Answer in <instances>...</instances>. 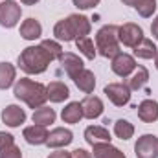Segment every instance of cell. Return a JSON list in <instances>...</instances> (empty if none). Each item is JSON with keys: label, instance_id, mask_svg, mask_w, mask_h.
Listing matches in <instances>:
<instances>
[{"label": "cell", "instance_id": "5", "mask_svg": "<svg viewBox=\"0 0 158 158\" xmlns=\"http://www.w3.org/2000/svg\"><path fill=\"white\" fill-rule=\"evenodd\" d=\"M20 6L15 0H4L0 2V26L4 28H15L20 20Z\"/></svg>", "mask_w": 158, "mask_h": 158}, {"label": "cell", "instance_id": "36", "mask_svg": "<svg viewBox=\"0 0 158 158\" xmlns=\"http://www.w3.org/2000/svg\"><path fill=\"white\" fill-rule=\"evenodd\" d=\"M20 2H22L24 6H35V4H37L39 0H20Z\"/></svg>", "mask_w": 158, "mask_h": 158}, {"label": "cell", "instance_id": "20", "mask_svg": "<svg viewBox=\"0 0 158 158\" xmlns=\"http://www.w3.org/2000/svg\"><path fill=\"white\" fill-rule=\"evenodd\" d=\"M134 55L140 59H155L158 55V48L155 46V42L151 39H142V42L138 46H134Z\"/></svg>", "mask_w": 158, "mask_h": 158}, {"label": "cell", "instance_id": "38", "mask_svg": "<svg viewBox=\"0 0 158 158\" xmlns=\"http://www.w3.org/2000/svg\"><path fill=\"white\" fill-rule=\"evenodd\" d=\"M155 63H156V70H158V55L155 57Z\"/></svg>", "mask_w": 158, "mask_h": 158}, {"label": "cell", "instance_id": "21", "mask_svg": "<svg viewBox=\"0 0 158 158\" xmlns=\"http://www.w3.org/2000/svg\"><path fill=\"white\" fill-rule=\"evenodd\" d=\"M15 76H17V70L11 63H7V61L0 63V90H7L13 85Z\"/></svg>", "mask_w": 158, "mask_h": 158}, {"label": "cell", "instance_id": "1", "mask_svg": "<svg viewBox=\"0 0 158 158\" xmlns=\"http://www.w3.org/2000/svg\"><path fill=\"white\" fill-rule=\"evenodd\" d=\"M52 61H53L52 53L42 44H39V46H28L19 55V66H20V70L26 72V74H31V76L46 72V68H48V64Z\"/></svg>", "mask_w": 158, "mask_h": 158}, {"label": "cell", "instance_id": "23", "mask_svg": "<svg viewBox=\"0 0 158 158\" xmlns=\"http://www.w3.org/2000/svg\"><path fill=\"white\" fill-rule=\"evenodd\" d=\"M61 118L64 123H77L79 119L83 118V109H81V103L79 101H72L68 103L63 112H61Z\"/></svg>", "mask_w": 158, "mask_h": 158}, {"label": "cell", "instance_id": "26", "mask_svg": "<svg viewBox=\"0 0 158 158\" xmlns=\"http://www.w3.org/2000/svg\"><path fill=\"white\" fill-rule=\"evenodd\" d=\"M114 134L118 136L119 140H131L132 134H134V127L127 119H118L114 123Z\"/></svg>", "mask_w": 158, "mask_h": 158}, {"label": "cell", "instance_id": "28", "mask_svg": "<svg viewBox=\"0 0 158 158\" xmlns=\"http://www.w3.org/2000/svg\"><path fill=\"white\" fill-rule=\"evenodd\" d=\"M76 46H77V50L86 57V59H94L96 57V48H94V42L88 39V37H79L76 39Z\"/></svg>", "mask_w": 158, "mask_h": 158}, {"label": "cell", "instance_id": "18", "mask_svg": "<svg viewBox=\"0 0 158 158\" xmlns=\"http://www.w3.org/2000/svg\"><path fill=\"white\" fill-rule=\"evenodd\" d=\"M42 35V26L37 19H26L22 24H20V37L26 40H35Z\"/></svg>", "mask_w": 158, "mask_h": 158}, {"label": "cell", "instance_id": "11", "mask_svg": "<svg viewBox=\"0 0 158 158\" xmlns=\"http://www.w3.org/2000/svg\"><path fill=\"white\" fill-rule=\"evenodd\" d=\"M59 63H61V68L66 72V76H68L70 79H74L79 72L85 68V64H83V61L79 59V55L72 53V52L63 53V55H61V59H59Z\"/></svg>", "mask_w": 158, "mask_h": 158}, {"label": "cell", "instance_id": "27", "mask_svg": "<svg viewBox=\"0 0 158 158\" xmlns=\"http://www.w3.org/2000/svg\"><path fill=\"white\" fill-rule=\"evenodd\" d=\"M143 19H149L156 11V0H136L132 6Z\"/></svg>", "mask_w": 158, "mask_h": 158}, {"label": "cell", "instance_id": "7", "mask_svg": "<svg viewBox=\"0 0 158 158\" xmlns=\"http://www.w3.org/2000/svg\"><path fill=\"white\" fill-rule=\"evenodd\" d=\"M136 158H158V138L155 134H143L134 145Z\"/></svg>", "mask_w": 158, "mask_h": 158}, {"label": "cell", "instance_id": "35", "mask_svg": "<svg viewBox=\"0 0 158 158\" xmlns=\"http://www.w3.org/2000/svg\"><path fill=\"white\" fill-rule=\"evenodd\" d=\"M151 33H153V37L158 40V17L153 20V24H151Z\"/></svg>", "mask_w": 158, "mask_h": 158}, {"label": "cell", "instance_id": "32", "mask_svg": "<svg viewBox=\"0 0 158 158\" xmlns=\"http://www.w3.org/2000/svg\"><path fill=\"white\" fill-rule=\"evenodd\" d=\"M11 143H15L13 134H9V132H0V149L6 147V145H11Z\"/></svg>", "mask_w": 158, "mask_h": 158}, {"label": "cell", "instance_id": "9", "mask_svg": "<svg viewBox=\"0 0 158 158\" xmlns=\"http://www.w3.org/2000/svg\"><path fill=\"white\" fill-rule=\"evenodd\" d=\"M136 66H138V64H136L134 57L129 55V53H121V52L112 59V64H110L112 72H114L116 76H119V77H129V76L136 70Z\"/></svg>", "mask_w": 158, "mask_h": 158}, {"label": "cell", "instance_id": "31", "mask_svg": "<svg viewBox=\"0 0 158 158\" xmlns=\"http://www.w3.org/2000/svg\"><path fill=\"white\" fill-rule=\"evenodd\" d=\"M101 0H74V6L79 9H92L99 4Z\"/></svg>", "mask_w": 158, "mask_h": 158}, {"label": "cell", "instance_id": "24", "mask_svg": "<svg viewBox=\"0 0 158 158\" xmlns=\"http://www.w3.org/2000/svg\"><path fill=\"white\" fill-rule=\"evenodd\" d=\"M92 147H94V158H127L118 147L110 143H98Z\"/></svg>", "mask_w": 158, "mask_h": 158}, {"label": "cell", "instance_id": "4", "mask_svg": "<svg viewBox=\"0 0 158 158\" xmlns=\"http://www.w3.org/2000/svg\"><path fill=\"white\" fill-rule=\"evenodd\" d=\"M96 50L99 52V55L114 59L119 53V39H118V26L114 24H107L103 26L98 35H96Z\"/></svg>", "mask_w": 158, "mask_h": 158}, {"label": "cell", "instance_id": "6", "mask_svg": "<svg viewBox=\"0 0 158 158\" xmlns=\"http://www.w3.org/2000/svg\"><path fill=\"white\" fill-rule=\"evenodd\" d=\"M118 39L119 42H123L125 46L129 48H134L138 46L142 39H143V30L138 26V24H132V22H127L123 26H118Z\"/></svg>", "mask_w": 158, "mask_h": 158}, {"label": "cell", "instance_id": "14", "mask_svg": "<svg viewBox=\"0 0 158 158\" xmlns=\"http://www.w3.org/2000/svg\"><path fill=\"white\" fill-rule=\"evenodd\" d=\"M2 121L7 127H19L26 121V110L20 109L19 105H7L2 110Z\"/></svg>", "mask_w": 158, "mask_h": 158}, {"label": "cell", "instance_id": "25", "mask_svg": "<svg viewBox=\"0 0 158 158\" xmlns=\"http://www.w3.org/2000/svg\"><path fill=\"white\" fill-rule=\"evenodd\" d=\"M55 110L53 109H50V107H39L35 112H33V116H31V119H33V123L35 125H42V127H46V125H50V123H53L55 121Z\"/></svg>", "mask_w": 158, "mask_h": 158}, {"label": "cell", "instance_id": "30", "mask_svg": "<svg viewBox=\"0 0 158 158\" xmlns=\"http://www.w3.org/2000/svg\"><path fill=\"white\" fill-rule=\"evenodd\" d=\"M0 158H22V153L15 143H11L0 149Z\"/></svg>", "mask_w": 158, "mask_h": 158}, {"label": "cell", "instance_id": "33", "mask_svg": "<svg viewBox=\"0 0 158 158\" xmlns=\"http://www.w3.org/2000/svg\"><path fill=\"white\" fill-rule=\"evenodd\" d=\"M72 158H94V156L85 149H76V151H72Z\"/></svg>", "mask_w": 158, "mask_h": 158}, {"label": "cell", "instance_id": "37", "mask_svg": "<svg viewBox=\"0 0 158 158\" xmlns=\"http://www.w3.org/2000/svg\"><path fill=\"white\" fill-rule=\"evenodd\" d=\"M121 2H123L125 6H134V2H136V0H121Z\"/></svg>", "mask_w": 158, "mask_h": 158}, {"label": "cell", "instance_id": "17", "mask_svg": "<svg viewBox=\"0 0 158 158\" xmlns=\"http://www.w3.org/2000/svg\"><path fill=\"white\" fill-rule=\"evenodd\" d=\"M22 134H24V140H26L30 145H42V143L48 142V131H46L42 125L26 127Z\"/></svg>", "mask_w": 158, "mask_h": 158}, {"label": "cell", "instance_id": "12", "mask_svg": "<svg viewBox=\"0 0 158 158\" xmlns=\"http://www.w3.org/2000/svg\"><path fill=\"white\" fill-rule=\"evenodd\" d=\"M81 109H83V118L86 119H96L103 114V101L98 96H86L81 101Z\"/></svg>", "mask_w": 158, "mask_h": 158}, {"label": "cell", "instance_id": "10", "mask_svg": "<svg viewBox=\"0 0 158 158\" xmlns=\"http://www.w3.org/2000/svg\"><path fill=\"white\" fill-rule=\"evenodd\" d=\"M72 140H74V134H72L70 129L57 127V129H53V131L48 134V142H46V145L52 147V149H59V147H66V145H70Z\"/></svg>", "mask_w": 158, "mask_h": 158}, {"label": "cell", "instance_id": "15", "mask_svg": "<svg viewBox=\"0 0 158 158\" xmlns=\"http://www.w3.org/2000/svg\"><path fill=\"white\" fill-rule=\"evenodd\" d=\"M46 94H48V99L52 103H61V101L70 98V90L63 81H52L46 86Z\"/></svg>", "mask_w": 158, "mask_h": 158}, {"label": "cell", "instance_id": "34", "mask_svg": "<svg viewBox=\"0 0 158 158\" xmlns=\"http://www.w3.org/2000/svg\"><path fill=\"white\" fill-rule=\"evenodd\" d=\"M48 158H72V153H66V151H55V153H50Z\"/></svg>", "mask_w": 158, "mask_h": 158}, {"label": "cell", "instance_id": "16", "mask_svg": "<svg viewBox=\"0 0 158 158\" xmlns=\"http://www.w3.org/2000/svg\"><path fill=\"white\" fill-rule=\"evenodd\" d=\"M138 118L143 123H153L158 119V101L155 99H143L138 105Z\"/></svg>", "mask_w": 158, "mask_h": 158}, {"label": "cell", "instance_id": "29", "mask_svg": "<svg viewBox=\"0 0 158 158\" xmlns=\"http://www.w3.org/2000/svg\"><path fill=\"white\" fill-rule=\"evenodd\" d=\"M40 44H42V46L52 53L53 61H55V59H61V55H63V48H61V44H59V42H55V40H52V39H44Z\"/></svg>", "mask_w": 158, "mask_h": 158}, {"label": "cell", "instance_id": "22", "mask_svg": "<svg viewBox=\"0 0 158 158\" xmlns=\"http://www.w3.org/2000/svg\"><path fill=\"white\" fill-rule=\"evenodd\" d=\"M147 79H149V72H147V68H145V66H136L134 74L129 76V79H127L125 85H127L131 90H140V88L147 83Z\"/></svg>", "mask_w": 158, "mask_h": 158}, {"label": "cell", "instance_id": "3", "mask_svg": "<svg viewBox=\"0 0 158 158\" xmlns=\"http://www.w3.org/2000/svg\"><path fill=\"white\" fill-rule=\"evenodd\" d=\"M13 94L17 99L24 101L30 109H39L46 103L48 99V94H46V86L42 83H35L28 77H22L15 83V88H13Z\"/></svg>", "mask_w": 158, "mask_h": 158}, {"label": "cell", "instance_id": "13", "mask_svg": "<svg viewBox=\"0 0 158 158\" xmlns=\"http://www.w3.org/2000/svg\"><path fill=\"white\" fill-rule=\"evenodd\" d=\"M85 140L90 145H98V143H110V132L105 127L99 125H90L85 129Z\"/></svg>", "mask_w": 158, "mask_h": 158}, {"label": "cell", "instance_id": "19", "mask_svg": "<svg viewBox=\"0 0 158 158\" xmlns=\"http://www.w3.org/2000/svg\"><path fill=\"white\" fill-rule=\"evenodd\" d=\"M74 83H76V86H77L79 90H83L85 94H90V92H94V86H96V77H94V74H92L90 70L83 68L77 76L74 77Z\"/></svg>", "mask_w": 158, "mask_h": 158}, {"label": "cell", "instance_id": "8", "mask_svg": "<svg viewBox=\"0 0 158 158\" xmlns=\"http://www.w3.org/2000/svg\"><path fill=\"white\" fill-rule=\"evenodd\" d=\"M105 94L116 107H123V105H127L131 101V88L125 83H110V85H107Z\"/></svg>", "mask_w": 158, "mask_h": 158}, {"label": "cell", "instance_id": "2", "mask_svg": "<svg viewBox=\"0 0 158 158\" xmlns=\"http://www.w3.org/2000/svg\"><path fill=\"white\" fill-rule=\"evenodd\" d=\"M90 30H92L90 20L85 15H70L68 19H63L55 24L53 35L59 40L70 42V40L79 39V37H86L90 33Z\"/></svg>", "mask_w": 158, "mask_h": 158}]
</instances>
